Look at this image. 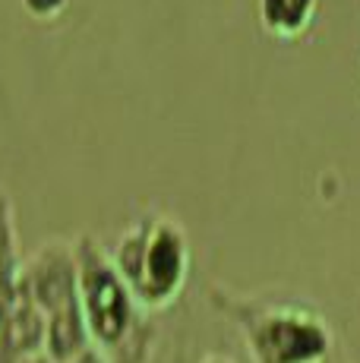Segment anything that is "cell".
Wrapping results in <instances>:
<instances>
[{"label": "cell", "instance_id": "1", "mask_svg": "<svg viewBox=\"0 0 360 363\" xmlns=\"http://www.w3.org/2000/svg\"><path fill=\"white\" fill-rule=\"evenodd\" d=\"M79 310L89 332V345L108 363H149L152 325L149 313L136 306L130 288L117 275L108 250L95 237H79L73 247Z\"/></svg>", "mask_w": 360, "mask_h": 363}, {"label": "cell", "instance_id": "2", "mask_svg": "<svg viewBox=\"0 0 360 363\" xmlns=\"http://www.w3.org/2000/svg\"><path fill=\"white\" fill-rule=\"evenodd\" d=\"M108 256L142 313L168 310L184 294L190 275V240L171 215H152L130 225Z\"/></svg>", "mask_w": 360, "mask_h": 363}, {"label": "cell", "instance_id": "3", "mask_svg": "<svg viewBox=\"0 0 360 363\" xmlns=\"http://www.w3.org/2000/svg\"><path fill=\"white\" fill-rule=\"evenodd\" d=\"M221 306L244 335L250 363H332L335 338L313 306L240 297Z\"/></svg>", "mask_w": 360, "mask_h": 363}, {"label": "cell", "instance_id": "4", "mask_svg": "<svg viewBox=\"0 0 360 363\" xmlns=\"http://www.w3.org/2000/svg\"><path fill=\"white\" fill-rule=\"evenodd\" d=\"M19 284L45 319V354L54 363H67L92 347L79 310L76 256L70 243H45L19 272Z\"/></svg>", "mask_w": 360, "mask_h": 363}, {"label": "cell", "instance_id": "5", "mask_svg": "<svg viewBox=\"0 0 360 363\" xmlns=\"http://www.w3.org/2000/svg\"><path fill=\"white\" fill-rule=\"evenodd\" d=\"M41 351H45V319L26 288L16 281L0 297V363H19Z\"/></svg>", "mask_w": 360, "mask_h": 363}, {"label": "cell", "instance_id": "6", "mask_svg": "<svg viewBox=\"0 0 360 363\" xmlns=\"http://www.w3.org/2000/svg\"><path fill=\"white\" fill-rule=\"evenodd\" d=\"M320 0H256L262 29L275 38H300L313 26Z\"/></svg>", "mask_w": 360, "mask_h": 363}, {"label": "cell", "instance_id": "7", "mask_svg": "<svg viewBox=\"0 0 360 363\" xmlns=\"http://www.w3.org/2000/svg\"><path fill=\"white\" fill-rule=\"evenodd\" d=\"M19 253H16V228H13V206L0 193V297L19 281Z\"/></svg>", "mask_w": 360, "mask_h": 363}, {"label": "cell", "instance_id": "8", "mask_svg": "<svg viewBox=\"0 0 360 363\" xmlns=\"http://www.w3.org/2000/svg\"><path fill=\"white\" fill-rule=\"evenodd\" d=\"M70 6V0H23V10L38 23H51Z\"/></svg>", "mask_w": 360, "mask_h": 363}, {"label": "cell", "instance_id": "9", "mask_svg": "<svg viewBox=\"0 0 360 363\" xmlns=\"http://www.w3.org/2000/svg\"><path fill=\"white\" fill-rule=\"evenodd\" d=\"M67 363H108L105 357H101L95 347H89V351H82L79 357H73V360H67Z\"/></svg>", "mask_w": 360, "mask_h": 363}, {"label": "cell", "instance_id": "10", "mask_svg": "<svg viewBox=\"0 0 360 363\" xmlns=\"http://www.w3.org/2000/svg\"><path fill=\"white\" fill-rule=\"evenodd\" d=\"M199 363H234L231 357H225V354H206Z\"/></svg>", "mask_w": 360, "mask_h": 363}, {"label": "cell", "instance_id": "11", "mask_svg": "<svg viewBox=\"0 0 360 363\" xmlns=\"http://www.w3.org/2000/svg\"><path fill=\"white\" fill-rule=\"evenodd\" d=\"M19 363H54V360L47 357L45 351H41V354H29V357H26V360H19Z\"/></svg>", "mask_w": 360, "mask_h": 363}]
</instances>
